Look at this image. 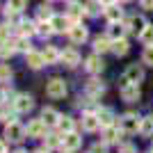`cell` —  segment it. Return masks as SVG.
<instances>
[{"label":"cell","mask_w":153,"mask_h":153,"mask_svg":"<svg viewBox=\"0 0 153 153\" xmlns=\"http://www.w3.org/2000/svg\"><path fill=\"white\" fill-rule=\"evenodd\" d=\"M5 119H9V117H7V112H5V108H0V121H5Z\"/></svg>","instance_id":"7bdbcfd3"},{"label":"cell","mask_w":153,"mask_h":153,"mask_svg":"<svg viewBox=\"0 0 153 153\" xmlns=\"http://www.w3.org/2000/svg\"><path fill=\"white\" fill-rule=\"evenodd\" d=\"M80 144H82V140H80L76 133H64V149H71V151H76Z\"/></svg>","instance_id":"ac0fdd59"},{"label":"cell","mask_w":153,"mask_h":153,"mask_svg":"<svg viewBox=\"0 0 153 153\" xmlns=\"http://www.w3.org/2000/svg\"><path fill=\"white\" fill-rule=\"evenodd\" d=\"M66 16H69V21L73 23V25H76V23H78V19L82 16V7L78 5V2H71V7H69V14H66Z\"/></svg>","instance_id":"603a6c76"},{"label":"cell","mask_w":153,"mask_h":153,"mask_svg":"<svg viewBox=\"0 0 153 153\" xmlns=\"http://www.w3.org/2000/svg\"><path fill=\"white\" fill-rule=\"evenodd\" d=\"M101 5H103L101 0H89V2L85 5L87 7V14H89V16H96V14L101 12Z\"/></svg>","instance_id":"1f68e13d"},{"label":"cell","mask_w":153,"mask_h":153,"mask_svg":"<svg viewBox=\"0 0 153 153\" xmlns=\"http://www.w3.org/2000/svg\"><path fill=\"white\" fill-rule=\"evenodd\" d=\"M103 89H105V87H103V82H101V80H96V78H91L89 82H87V91H89L91 96L103 94Z\"/></svg>","instance_id":"d4e9b609"},{"label":"cell","mask_w":153,"mask_h":153,"mask_svg":"<svg viewBox=\"0 0 153 153\" xmlns=\"http://www.w3.org/2000/svg\"><path fill=\"white\" fill-rule=\"evenodd\" d=\"M119 153H137V149H135L133 144H121V146H119Z\"/></svg>","instance_id":"ab89813d"},{"label":"cell","mask_w":153,"mask_h":153,"mask_svg":"<svg viewBox=\"0 0 153 153\" xmlns=\"http://www.w3.org/2000/svg\"><path fill=\"white\" fill-rule=\"evenodd\" d=\"M0 39H5V41H7V39H9V30H7L5 25L0 27Z\"/></svg>","instance_id":"b9f144b4"},{"label":"cell","mask_w":153,"mask_h":153,"mask_svg":"<svg viewBox=\"0 0 153 153\" xmlns=\"http://www.w3.org/2000/svg\"><path fill=\"white\" fill-rule=\"evenodd\" d=\"M64 153H71V149H66V151H64Z\"/></svg>","instance_id":"c3c4849f"},{"label":"cell","mask_w":153,"mask_h":153,"mask_svg":"<svg viewBox=\"0 0 153 153\" xmlns=\"http://www.w3.org/2000/svg\"><path fill=\"white\" fill-rule=\"evenodd\" d=\"M140 133L144 135V137H153V117H146V119H142Z\"/></svg>","instance_id":"484cf974"},{"label":"cell","mask_w":153,"mask_h":153,"mask_svg":"<svg viewBox=\"0 0 153 153\" xmlns=\"http://www.w3.org/2000/svg\"><path fill=\"white\" fill-rule=\"evenodd\" d=\"M25 62H27V66H30V69H41V66L46 64V59H44V55H39V53L30 51V53H25Z\"/></svg>","instance_id":"4fadbf2b"},{"label":"cell","mask_w":153,"mask_h":153,"mask_svg":"<svg viewBox=\"0 0 153 153\" xmlns=\"http://www.w3.org/2000/svg\"><path fill=\"white\" fill-rule=\"evenodd\" d=\"M126 30H128V27H123L121 23H112V25H110V30H108V37L112 39V41H117V39H123Z\"/></svg>","instance_id":"d6986e66"},{"label":"cell","mask_w":153,"mask_h":153,"mask_svg":"<svg viewBox=\"0 0 153 153\" xmlns=\"http://www.w3.org/2000/svg\"><path fill=\"white\" fill-rule=\"evenodd\" d=\"M59 130H64V133H73V119L71 117H59Z\"/></svg>","instance_id":"4dcf8cb0"},{"label":"cell","mask_w":153,"mask_h":153,"mask_svg":"<svg viewBox=\"0 0 153 153\" xmlns=\"http://www.w3.org/2000/svg\"><path fill=\"white\" fill-rule=\"evenodd\" d=\"M27 5V0H7V9H14V12H23Z\"/></svg>","instance_id":"d6a6232c"},{"label":"cell","mask_w":153,"mask_h":153,"mask_svg":"<svg viewBox=\"0 0 153 153\" xmlns=\"http://www.w3.org/2000/svg\"><path fill=\"white\" fill-rule=\"evenodd\" d=\"M140 41L144 46H153V25H149V23H146V27H144L142 34H140Z\"/></svg>","instance_id":"4316f807"},{"label":"cell","mask_w":153,"mask_h":153,"mask_svg":"<svg viewBox=\"0 0 153 153\" xmlns=\"http://www.w3.org/2000/svg\"><path fill=\"white\" fill-rule=\"evenodd\" d=\"M14 53H16V41H9V39H7L5 44H2V48H0V57L7 59V57H12Z\"/></svg>","instance_id":"cb8c5ba5"},{"label":"cell","mask_w":153,"mask_h":153,"mask_svg":"<svg viewBox=\"0 0 153 153\" xmlns=\"http://www.w3.org/2000/svg\"><path fill=\"white\" fill-rule=\"evenodd\" d=\"M121 128H114V126H108L105 128V144H117L119 137H121Z\"/></svg>","instance_id":"e0dca14e"},{"label":"cell","mask_w":153,"mask_h":153,"mask_svg":"<svg viewBox=\"0 0 153 153\" xmlns=\"http://www.w3.org/2000/svg\"><path fill=\"white\" fill-rule=\"evenodd\" d=\"M2 101H5V91L0 89V105H2Z\"/></svg>","instance_id":"f6af8a7d"},{"label":"cell","mask_w":153,"mask_h":153,"mask_svg":"<svg viewBox=\"0 0 153 153\" xmlns=\"http://www.w3.org/2000/svg\"><path fill=\"white\" fill-rule=\"evenodd\" d=\"M41 55H44V59H46V64H55L59 59V53L55 51V48H53V46H46V51L41 53Z\"/></svg>","instance_id":"83f0119b"},{"label":"cell","mask_w":153,"mask_h":153,"mask_svg":"<svg viewBox=\"0 0 153 153\" xmlns=\"http://www.w3.org/2000/svg\"><path fill=\"white\" fill-rule=\"evenodd\" d=\"M69 37L73 44H82L85 39H87V27H82L80 23H76L73 27H69Z\"/></svg>","instance_id":"ba28073f"},{"label":"cell","mask_w":153,"mask_h":153,"mask_svg":"<svg viewBox=\"0 0 153 153\" xmlns=\"http://www.w3.org/2000/svg\"><path fill=\"white\" fill-rule=\"evenodd\" d=\"M34 153H48V149H39V151H34Z\"/></svg>","instance_id":"7dc6e473"},{"label":"cell","mask_w":153,"mask_h":153,"mask_svg":"<svg viewBox=\"0 0 153 153\" xmlns=\"http://www.w3.org/2000/svg\"><path fill=\"white\" fill-rule=\"evenodd\" d=\"M53 25H51V21H46V23H41V25H39V34H41V37H51L53 34Z\"/></svg>","instance_id":"d590c367"},{"label":"cell","mask_w":153,"mask_h":153,"mask_svg":"<svg viewBox=\"0 0 153 153\" xmlns=\"http://www.w3.org/2000/svg\"><path fill=\"white\" fill-rule=\"evenodd\" d=\"M142 62L146 64V66H153V46H146L144 53H142Z\"/></svg>","instance_id":"836d02e7"},{"label":"cell","mask_w":153,"mask_h":153,"mask_svg":"<svg viewBox=\"0 0 153 153\" xmlns=\"http://www.w3.org/2000/svg\"><path fill=\"white\" fill-rule=\"evenodd\" d=\"M123 78L133 85H140L142 80H144V71H142V66H137V64H130L126 69V73H123Z\"/></svg>","instance_id":"52a82bcc"},{"label":"cell","mask_w":153,"mask_h":153,"mask_svg":"<svg viewBox=\"0 0 153 153\" xmlns=\"http://www.w3.org/2000/svg\"><path fill=\"white\" fill-rule=\"evenodd\" d=\"M0 153H7V144L2 140H0Z\"/></svg>","instance_id":"ee69618b"},{"label":"cell","mask_w":153,"mask_h":153,"mask_svg":"<svg viewBox=\"0 0 153 153\" xmlns=\"http://www.w3.org/2000/svg\"><path fill=\"white\" fill-rule=\"evenodd\" d=\"M16 153H25V151H21V149H19V151H16Z\"/></svg>","instance_id":"681fc988"},{"label":"cell","mask_w":153,"mask_h":153,"mask_svg":"<svg viewBox=\"0 0 153 153\" xmlns=\"http://www.w3.org/2000/svg\"><path fill=\"white\" fill-rule=\"evenodd\" d=\"M112 51H114V55H119V57H123L128 51H130V46H128L126 39H117V41H112Z\"/></svg>","instance_id":"44dd1931"},{"label":"cell","mask_w":153,"mask_h":153,"mask_svg":"<svg viewBox=\"0 0 153 153\" xmlns=\"http://www.w3.org/2000/svg\"><path fill=\"white\" fill-rule=\"evenodd\" d=\"M34 108V101H32L30 94H19L16 96V101H14V110L16 112H30Z\"/></svg>","instance_id":"8992f818"},{"label":"cell","mask_w":153,"mask_h":153,"mask_svg":"<svg viewBox=\"0 0 153 153\" xmlns=\"http://www.w3.org/2000/svg\"><path fill=\"white\" fill-rule=\"evenodd\" d=\"M69 16H53L51 19V25L55 32H64V30H69Z\"/></svg>","instance_id":"9a60e30c"},{"label":"cell","mask_w":153,"mask_h":153,"mask_svg":"<svg viewBox=\"0 0 153 153\" xmlns=\"http://www.w3.org/2000/svg\"><path fill=\"white\" fill-rule=\"evenodd\" d=\"M96 114H98V121H101L103 128H108V126H112V123H114V114H112V110L103 108V110H98Z\"/></svg>","instance_id":"2e32d148"},{"label":"cell","mask_w":153,"mask_h":153,"mask_svg":"<svg viewBox=\"0 0 153 153\" xmlns=\"http://www.w3.org/2000/svg\"><path fill=\"white\" fill-rule=\"evenodd\" d=\"M25 133H27V137H34V140L44 137V135H46V121H44V119H34V121H30L27 128H25Z\"/></svg>","instance_id":"5b68a950"},{"label":"cell","mask_w":153,"mask_h":153,"mask_svg":"<svg viewBox=\"0 0 153 153\" xmlns=\"http://www.w3.org/2000/svg\"><path fill=\"white\" fill-rule=\"evenodd\" d=\"M25 135H27L25 128L21 126V123H16V121H9V123H7V128H5V137L9 142H21Z\"/></svg>","instance_id":"277c9868"},{"label":"cell","mask_w":153,"mask_h":153,"mask_svg":"<svg viewBox=\"0 0 153 153\" xmlns=\"http://www.w3.org/2000/svg\"><path fill=\"white\" fill-rule=\"evenodd\" d=\"M12 78V69H9V64H0V82H7Z\"/></svg>","instance_id":"e575fe53"},{"label":"cell","mask_w":153,"mask_h":153,"mask_svg":"<svg viewBox=\"0 0 153 153\" xmlns=\"http://www.w3.org/2000/svg\"><path fill=\"white\" fill-rule=\"evenodd\" d=\"M46 94L51 96V98H64L66 94V85H64L62 78H53L51 82L46 85Z\"/></svg>","instance_id":"7a4b0ae2"},{"label":"cell","mask_w":153,"mask_h":153,"mask_svg":"<svg viewBox=\"0 0 153 153\" xmlns=\"http://www.w3.org/2000/svg\"><path fill=\"white\" fill-rule=\"evenodd\" d=\"M128 30L133 32V34H142V30H144V27H146V21L142 19V16H130V19H128Z\"/></svg>","instance_id":"7c38bea8"},{"label":"cell","mask_w":153,"mask_h":153,"mask_svg":"<svg viewBox=\"0 0 153 153\" xmlns=\"http://www.w3.org/2000/svg\"><path fill=\"white\" fill-rule=\"evenodd\" d=\"M34 32H39V30L34 27L32 21H23V23H21V34H23V37H32Z\"/></svg>","instance_id":"f546056e"},{"label":"cell","mask_w":153,"mask_h":153,"mask_svg":"<svg viewBox=\"0 0 153 153\" xmlns=\"http://www.w3.org/2000/svg\"><path fill=\"white\" fill-rule=\"evenodd\" d=\"M89 153H108V144H94Z\"/></svg>","instance_id":"f35d334b"},{"label":"cell","mask_w":153,"mask_h":153,"mask_svg":"<svg viewBox=\"0 0 153 153\" xmlns=\"http://www.w3.org/2000/svg\"><path fill=\"white\" fill-rule=\"evenodd\" d=\"M16 51H23V53H30L32 51V46H30V41H27L25 37H21L19 41H16Z\"/></svg>","instance_id":"8d00e7d4"},{"label":"cell","mask_w":153,"mask_h":153,"mask_svg":"<svg viewBox=\"0 0 153 153\" xmlns=\"http://www.w3.org/2000/svg\"><path fill=\"white\" fill-rule=\"evenodd\" d=\"M64 142L62 135H46V149H57Z\"/></svg>","instance_id":"f1b7e54d"},{"label":"cell","mask_w":153,"mask_h":153,"mask_svg":"<svg viewBox=\"0 0 153 153\" xmlns=\"http://www.w3.org/2000/svg\"><path fill=\"white\" fill-rule=\"evenodd\" d=\"M151 151H153V149H151Z\"/></svg>","instance_id":"816d5d0a"},{"label":"cell","mask_w":153,"mask_h":153,"mask_svg":"<svg viewBox=\"0 0 153 153\" xmlns=\"http://www.w3.org/2000/svg\"><path fill=\"white\" fill-rule=\"evenodd\" d=\"M126 2H128V0H126Z\"/></svg>","instance_id":"f907efd6"},{"label":"cell","mask_w":153,"mask_h":153,"mask_svg":"<svg viewBox=\"0 0 153 153\" xmlns=\"http://www.w3.org/2000/svg\"><path fill=\"white\" fill-rule=\"evenodd\" d=\"M105 19H108L110 23H121L123 12H121L117 5H108V7H105Z\"/></svg>","instance_id":"5bb4252c"},{"label":"cell","mask_w":153,"mask_h":153,"mask_svg":"<svg viewBox=\"0 0 153 153\" xmlns=\"http://www.w3.org/2000/svg\"><path fill=\"white\" fill-rule=\"evenodd\" d=\"M110 48H112V44H110L108 37H96L94 39V51L96 53H105V51H110Z\"/></svg>","instance_id":"7402d4cb"},{"label":"cell","mask_w":153,"mask_h":153,"mask_svg":"<svg viewBox=\"0 0 153 153\" xmlns=\"http://www.w3.org/2000/svg\"><path fill=\"white\" fill-rule=\"evenodd\" d=\"M39 19H46V21H51V19H53V12H51V7H46V5H41V7H39Z\"/></svg>","instance_id":"74e56055"},{"label":"cell","mask_w":153,"mask_h":153,"mask_svg":"<svg viewBox=\"0 0 153 153\" xmlns=\"http://www.w3.org/2000/svg\"><path fill=\"white\" fill-rule=\"evenodd\" d=\"M59 59H62L66 66H78V64H80V55H78L73 48H66L64 53H59Z\"/></svg>","instance_id":"30bf717a"},{"label":"cell","mask_w":153,"mask_h":153,"mask_svg":"<svg viewBox=\"0 0 153 153\" xmlns=\"http://www.w3.org/2000/svg\"><path fill=\"white\" fill-rule=\"evenodd\" d=\"M140 126H142V119L133 112H126V114L119 119V128H121L126 135H133V133H140Z\"/></svg>","instance_id":"6da1fadb"},{"label":"cell","mask_w":153,"mask_h":153,"mask_svg":"<svg viewBox=\"0 0 153 153\" xmlns=\"http://www.w3.org/2000/svg\"><path fill=\"white\" fill-rule=\"evenodd\" d=\"M87 71H91V73H98V71H103V59L98 57V55H91V57H87Z\"/></svg>","instance_id":"ffe728a7"},{"label":"cell","mask_w":153,"mask_h":153,"mask_svg":"<svg viewBox=\"0 0 153 153\" xmlns=\"http://www.w3.org/2000/svg\"><path fill=\"white\" fill-rule=\"evenodd\" d=\"M151 153H153V151H151Z\"/></svg>","instance_id":"f5cc1de1"},{"label":"cell","mask_w":153,"mask_h":153,"mask_svg":"<svg viewBox=\"0 0 153 153\" xmlns=\"http://www.w3.org/2000/svg\"><path fill=\"white\" fill-rule=\"evenodd\" d=\"M142 2V9H146V12H153V0H140Z\"/></svg>","instance_id":"60d3db41"},{"label":"cell","mask_w":153,"mask_h":153,"mask_svg":"<svg viewBox=\"0 0 153 153\" xmlns=\"http://www.w3.org/2000/svg\"><path fill=\"white\" fill-rule=\"evenodd\" d=\"M121 98L126 103H135L140 98V89H137V85L128 82L126 78H121Z\"/></svg>","instance_id":"3957f363"},{"label":"cell","mask_w":153,"mask_h":153,"mask_svg":"<svg viewBox=\"0 0 153 153\" xmlns=\"http://www.w3.org/2000/svg\"><path fill=\"white\" fill-rule=\"evenodd\" d=\"M101 2H105V5H114L117 0H101Z\"/></svg>","instance_id":"bcb514c9"},{"label":"cell","mask_w":153,"mask_h":153,"mask_svg":"<svg viewBox=\"0 0 153 153\" xmlns=\"http://www.w3.org/2000/svg\"><path fill=\"white\" fill-rule=\"evenodd\" d=\"M59 112L55 108H44V112H41V119L46 121V126H57L59 123Z\"/></svg>","instance_id":"9c48e42d"},{"label":"cell","mask_w":153,"mask_h":153,"mask_svg":"<svg viewBox=\"0 0 153 153\" xmlns=\"http://www.w3.org/2000/svg\"><path fill=\"white\" fill-rule=\"evenodd\" d=\"M98 126H101V121H98V114H91V112H87V114L82 117V128L87 130V133H94V130H98Z\"/></svg>","instance_id":"8fae6325"}]
</instances>
